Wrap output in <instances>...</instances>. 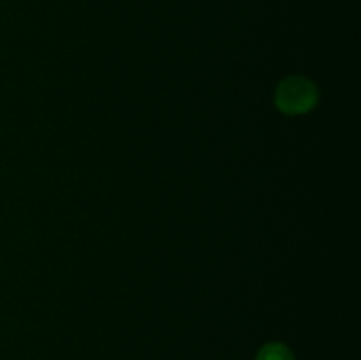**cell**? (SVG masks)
I'll return each instance as SVG.
<instances>
[{
    "label": "cell",
    "mask_w": 361,
    "mask_h": 360,
    "mask_svg": "<svg viewBox=\"0 0 361 360\" xmlns=\"http://www.w3.org/2000/svg\"><path fill=\"white\" fill-rule=\"evenodd\" d=\"M319 99L316 85L303 76H289L275 90V104L286 115H302L310 112Z\"/></svg>",
    "instance_id": "6da1fadb"
},
{
    "label": "cell",
    "mask_w": 361,
    "mask_h": 360,
    "mask_svg": "<svg viewBox=\"0 0 361 360\" xmlns=\"http://www.w3.org/2000/svg\"><path fill=\"white\" fill-rule=\"evenodd\" d=\"M256 360H295V356H293L291 349L282 342H270L259 349Z\"/></svg>",
    "instance_id": "7a4b0ae2"
}]
</instances>
